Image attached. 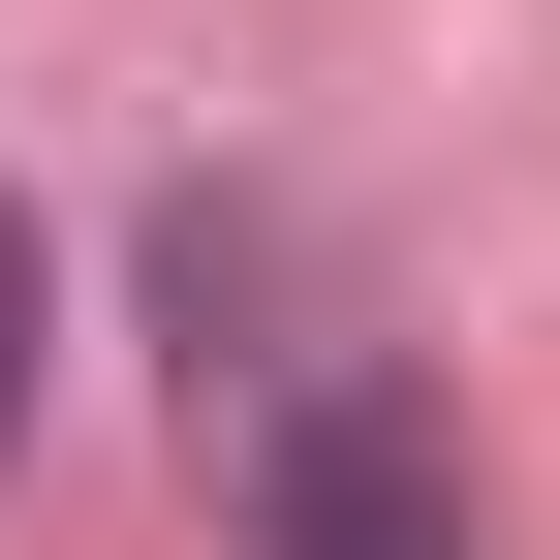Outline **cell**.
<instances>
[{
  "label": "cell",
  "mask_w": 560,
  "mask_h": 560,
  "mask_svg": "<svg viewBox=\"0 0 560 560\" xmlns=\"http://www.w3.org/2000/svg\"><path fill=\"white\" fill-rule=\"evenodd\" d=\"M249 529H280V560H467L405 374H342V342H249Z\"/></svg>",
  "instance_id": "6da1fadb"
},
{
  "label": "cell",
  "mask_w": 560,
  "mask_h": 560,
  "mask_svg": "<svg viewBox=\"0 0 560 560\" xmlns=\"http://www.w3.org/2000/svg\"><path fill=\"white\" fill-rule=\"evenodd\" d=\"M0 436H32V219H0Z\"/></svg>",
  "instance_id": "7a4b0ae2"
}]
</instances>
